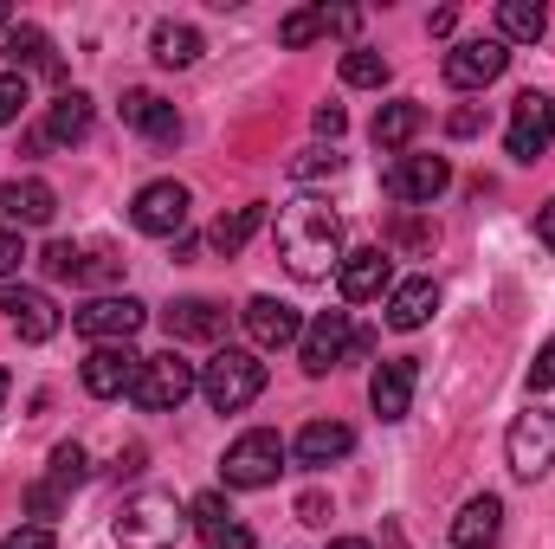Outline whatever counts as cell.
Returning a JSON list of instances; mask_svg holds the SVG:
<instances>
[{"mask_svg": "<svg viewBox=\"0 0 555 549\" xmlns=\"http://www.w3.org/2000/svg\"><path fill=\"white\" fill-rule=\"evenodd\" d=\"M39 266H46L52 278H78V272H85V253H78L72 240H52V246L39 253Z\"/></svg>", "mask_w": 555, "mask_h": 549, "instance_id": "cell-34", "label": "cell"}, {"mask_svg": "<svg viewBox=\"0 0 555 549\" xmlns=\"http://www.w3.org/2000/svg\"><path fill=\"white\" fill-rule=\"evenodd\" d=\"M317 33H323V7H297V13H284V20H278V46H291V52H297V46H310Z\"/></svg>", "mask_w": 555, "mask_h": 549, "instance_id": "cell-31", "label": "cell"}, {"mask_svg": "<svg viewBox=\"0 0 555 549\" xmlns=\"http://www.w3.org/2000/svg\"><path fill=\"white\" fill-rule=\"evenodd\" d=\"M414 388H420V356H395V362H382L369 375V408L382 413V420H408Z\"/></svg>", "mask_w": 555, "mask_h": 549, "instance_id": "cell-15", "label": "cell"}, {"mask_svg": "<svg viewBox=\"0 0 555 549\" xmlns=\"http://www.w3.org/2000/svg\"><path fill=\"white\" fill-rule=\"evenodd\" d=\"M343 85H362V91L388 85V59L369 52V46H349V52H343Z\"/></svg>", "mask_w": 555, "mask_h": 549, "instance_id": "cell-30", "label": "cell"}, {"mask_svg": "<svg viewBox=\"0 0 555 549\" xmlns=\"http://www.w3.org/2000/svg\"><path fill=\"white\" fill-rule=\"evenodd\" d=\"M188 188L181 181H149L137 201H130V220H137V233L149 240H181L188 233Z\"/></svg>", "mask_w": 555, "mask_h": 549, "instance_id": "cell-8", "label": "cell"}, {"mask_svg": "<svg viewBox=\"0 0 555 549\" xmlns=\"http://www.w3.org/2000/svg\"><path fill=\"white\" fill-rule=\"evenodd\" d=\"M162 323H168L175 343H220L227 336V310L214 297H181V304L162 310Z\"/></svg>", "mask_w": 555, "mask_h": 549, "instance_id": "cell-18", "label": "cell"}, {"mask_svg": "<svg viewBox=\"0 0 555 549\" xmlns=\"http://www.w3.org/2000/svg\"><path fill=\"white\" fill-rule=\"evenodd\" d=\"M194 388H201L194 362H181L175 349H162V356H142V375H137V388H130V401L142 413H168V408H181Z\"/></svg>", "mask_w": 555, "mask_h": 549, "instance_id": "cell-6", "label": "cell"}, {"mask_svg": "<svg viewBox=\"0 0 555 549\" xmlns=\"http://www.w3.org/2000/svg\"><path fill=\"white\" fill-rule=\"evenodd\" d=\"M85 478H91V459H85V446H78V439L52 446V485L65 491V485H85Z\"/></svg>", "mask_w": 555, "mask_h": 549, "instance_id": "cell-32", "label": "cell"}, {"mask_svg": "<svg viewBox=\"0 0 555 549\" xmlns=\"http://www.w3.org/2000/svg\"><path fill=\"white\" fill-rule=\"evenodd\" d=\"M504 65H511L504 39H459V46L446 52V85H452V91H485V85L504 78Z\"/></svg>", "mask_w": 555, "mask_h": 549, "instance_id": "cell-11", "label": "cell"}, {"mask_svg": "<svg viewBox=\"0 0 555 549\" xmlns=\"http://www.w3.org/2000/svg\"><path fill=\"white\" fill-rule=\"evenodd\" d=\"M284 439H278L272 426H253V433H240L233 446H227V459H220V478L233 485V491H266L278 472H284Z\"/></svg>", "mask_w": 555, "mask_h": 549, "instance_id": "cell-4", "label": "cell"}, {"mask_svg": "<svg viewBox=\"0 0 555 549\" xmlns=\"http://www.w3.org/2000/svg\"><path fill=\"white\" fill-rule=\"evenodd\" d=\"M426 26H433V33H439V39H446V33H452V26H459V13H452V7H439V13H433V20H426Z\"/></svg>", "mask_w": 555, "mask_h": 549, "instance_id": "cell-48", "label": "cell"}, {"mask_svg": "<svg viewBox=\"0 0 555 549\" xmlns=\"http://www.w3.org/2000/svg\"><path fill=\"white\" fill-rule=\"evenodd\" d=\"M227 518H233V511H227L220 491H201V498L188 505V524H194V531H214V524H227Z\"/></svg>", "mask_w": 555, "mask_h": 549, "instance_id": "cell-35", "label": "cell"}, {"mask_svg": "<svg viewBox=\"0 0 555 549\" xmlns=\"http://www.w3.org/2000/svg\"><path fill=\"white\" fill-rule=\"evenodd\" d=\"M7 26H13V13H7V7H0V33H7Z\"/></svg>", "mask_w": 555, "mask_h": 549, "instance_id": "cell-50", "label": "cell"}, {"mask_svg": "<svg viewBox=\"0 0 555 549\" xmlns=\"http://www.w3.org/2000/svg\"><path fill=\"white\" fill-rule=\"evenodd\" d=\"M349 343H356L349 310H317V317L304 323V336H297V362H304V375H330L336 362H349Z\"/></svg>", "mask_w": 555, "mask_h": 549, "instance_id": "cell-7", "label": "cell"}, {"mask_svg": "<svg viewBox=\"0 0 555 549\" xmlns=\"http://www.w3.org/2000/svg\"><path fill=\"white\" fill-rule=\"evenodd\" d=\"M336 168H343V155H336V149H297L291 181H323V175H336Z\"/></svg>", "mask_w": 555, "mask_h": 549, "instance_id": "cell-33", "label": "cell"}, {"mask_svg": "<svg viewBox=\"0 0 555 549\" xmlns=\"http://www.w3.org/2000/svg\"><path fill=\"white\" fill-rule=\"evenodd\" d=\"M555 142V98L543 91H524L517 104H511V130H504V149L517 155V162H543Z\"/></svg>", "mask_w": 555, "mask_h": 549, "instance_id": "cell-9", "label": "cell"}, {"mask_svg": "<svg viewBox=\"0 0 555 549\" xmlns=\"http://www.w3.org/2000/svg\"><path fill=\"white\" fill-rule=\"evenodd\" d=\"M0 52H7V65H39L46 78H59V59H52V39H46L39 26H7V39H0Z\"/></svg>", "mask_w": 555, "mask_h": 549, "instance_id": "cell-28", "label": "cell"}, {"mask_svg": "<svg viewBox=\"0 0 555 549\" xmlns=\"http://www.w3.org/2000/svg\"><path fill=\"white\" fill-rule=\"evenodd\" d=\"M7 388H13V382H7V369H0V401H7Z\"/></svg>", "mask_w": 555, "mask_h": 549, "instance_id": "cell-51", "label": "cell"}, {"mask_svg": "<svg viewBox=\"0 0 555 549\" xmlns=\"http://www.w3.org/2000/svg\"><path fill=\"white\" fill-rule=\"evenodd\" d=\"M504 459H511V472L517 478H550L555 472V413L543 401H530V408L511 420V433H504Z\"/></svg>", "mask_w": 555, "mask_h": 549, "instance_id": "cell-5", "label": "cell"}, {"mask_svg": "<svg viewBox=\"0 0 555 549\" xmlns=\"http://www.w3.org/2000/svg\"><path fill=\"white\" fill-rule=\"evenodd\" d=\"M330 549H375L369 537H330Z\"/></svg>", "mask_w": 555, "mask_h": 549, "instance_id": "cell-49", "label": "cell"}, {"mask_svg": "<svg viewBox=\"0 0 555 549\" xmlns=\"http://www.w3.org/2000/svg\"><path fill=\"white\" fill-rule=\"evenodd\" d=\"M543 388H555V336L537 349V362H530V395H543Z\"/></svg>", "mask_w": 555, "mask_h": 549, "instance_id": "cell-40", "label": "cell"}, {"mask_svg": "<svg viewBox=\"0 0 555 549\" xmlns=\"http://www.w3.org/2000/svg\"><path fill=\"white\" fill-rule=\"evenodd\" d=\"M59 505H65V491H59L52 478H39V485H26V511H33V518H59Z\"/></svg>", "mask_w": 555, "mask_h": 549, "instance_id": "cell-39", "label": "cell"}, {"mask_svg": "<svg viewBox=\"0 0 555 549\" xmlns=\"http://www.w3.org/2000/svg\"><path fill=\"white\" fill-rule=\"evenodd\" d=\"M124 124L149 142H181V111L155 91H124Z\"/></svg>", "mask_w": 555, "mask_h": 549, "instance_id": "cell-19", "label": "cell"}, {"mask_svg": "<svg viewBox=\"0 0 555 549\" xmlns=\"http://www.w3.org/2000/svg\"><path fill=\"white\" fill-rule=\"evenodd\" d=\"M504 537V498H465V511L452 518V549H491Z\"/></svg>", "mask_w": 555, "mask_h": 549, "instance_id": "cell-20", "label": "cell"}, {"mask_svg": "<svg viewBox=\"0 0 555 549\" xmlns=\"http://www.w3.org/2000/svg\"><path fill=\"white\" fill-rule=\"evenodd\" d=\"M395 246H408V253H433V246H439V227H426V220H395Z\"/></svg>", "mask_w": 555, "mask_h": 549, "instance_id": "cell-36", "label": "cell"}, {"mask_svg": "<svg viewBox=\"0 0 555 549\" xmlns=\"http://www.w3.org/2000/svg\"><path fill=\"white\" fill-rule=\"evenodd\" d=\"M0 310H7V323L20 330V343H52V336H59V304H52L46 291H33V284H7V291H0Z\"/></svg>", "mask_w": 555, "mask_h": 549, "instance_id": "cell-14", "label": "cell"}, {"mask_svg": "<svg viewBox=\"0 0 555 549\" xmlns=\"http://www.w3.org/2000/svg\"><path fill=\"white\" fill-rule=\"evenodd\" d=\"M297 518H304V524H330V505L310 491V498H297Z\"/></svg>", "mask_w": 555, "mask_h": 549, "instance_id": "cell-45", "label": "cell"}, {"mask_svg": "<svg viewBox=\"0 0 555 549\" xmlns=\"http://www.w3.org/2000/svg\"><path fill=\"white\" fill-rule=\"evenodd\" d=\"M20 266H26V246H20V233L0 227V278H13Z\"/></svg>", "mask_w": 555, "mask_h": 549, "instance_id": "cell-41", "label": "cell"}, {"mask_svg": "<svg viewBox=\"0 0 555 549\" xmlns=\"http://www.w3.org/2000/svg\"><path fill=\"white\" fill-rule=\"evenodd\" d=\"M349 446H356V433L343 426V420H310L297 439H291V452H297V465H336V459H349Z\"/></svg>", "mask_w": 555, "mask_h": 549, "instance_id": "cell-21", "label": "cell"}, {"mask_svg": "<svg viewBox=\"0 0 555 549\" xmlns=\"http://www.w3.org/2000/svg\"><path fill=\"white\" fill-rule=\"evenodd\" d=\"M356 26H362V13H356V7H323V33H343V39H349Z\"/></svg>", "mask_w": 555, "mask_h": 549, "instance_id": "cell-43", "label": "cell"}, {"mask_svg": "<svg viewBox=\"0 0 555 549\" xmlns=\"http://www.w3.org/2000/svg\"><path fill=\"white\" fill-rule=\"evenodd\" d=\"M52 142H85L91 137V98L85 91H59V104L46 111V124H39Z\"/></svg>", "mask_w": 555, "mask_h": 549, "instance_id": "cell-27", "label": "cell"}, {"mask_svg": "<svg viewBox=\"0 0 555 549\" xmlns=\"http://www.w3.org/2000/svg\"><path fill=\"white\" fill-rule=\"evenodd\" d=\"M240 323H246L253 349H291V343L304 336V317H297L284 297H253V304L240 310Z\"/></svg>", "mask_w": 555, "mask_h": 549, "instance_id": "cell-16", "label": "cell"}, {"mask_svg": "<svg viewBox=\"0 0 555 549\" xmlns=\"http://www.w3.org/2000/svg\"><path fill=\"white\" fill-rule=\"evenodd\" d=\"M201 395L214 413H240L266 395V362L253 349H214V362L201 369Z\"/></svg>", "mask_w": 555, "mask_h": 549, "instance_id": "cell-3", "label": "cell"}, {"mask_svg": "<svg viewBox=\"0 0 555 549\" xmlns=\"http://www.w3.org/2000/svg\"><path fill=\"white\" fill-rule=\"evenodd\" d=\"M317 130H323L330 142L343 137V130H349V117H343V104H317Z\"/></svg>", "mask_w": 555, "mask_h": 549, "instance_id": "cell-44", "label": "cell"}, {"mask_svg": "<svg viewBox=\"0 0 555 549\" xmlns=\"http://www.w3.org/2000/svg\"><path fill=\"white\" fill-rule=\"evenodd\" d=\"M266 227V201H246V207H233V214H220L214 227H207V246L220 253V259H233V253H246V240Z\"/></svg>", "mask_w": 555, "mask_h": 549, "instance_id": "cell-25", "label": "cell"}, {"mask_svg": "<svg viewBox=\"0 0 555 549\" xmlns=\"http://www.w3.org/2000/svg\"><path fill=\"white\" fill-rule=\"evenodd\" d=\"M537 240H543V246L555 253V201L543 207V214H537Z\"/></svg>", "mask_w": 555, "mask_h": 549, "instance_id": "cell-47", "label": "cell"}, {"mask_svg": "<svg viewBox=\"0 0 555 549\" xmlns=\"http://www.w3.org/2000/svg\"><path fill=\"white\" fill-rule=\"evenodd\" d=\"M543 33H550V7H543V0H504V7H498V39H504V46H511V39H517V46H537Z\"/></svg>", "mask_w": 555, "mask_h": 549, "instance_id": "cell-26", "label": "cell"}, {"mask_svg": "<svg viewBox=\"0 0 555 549\" xmlns=\"http://www.w3.org/2000/svg\"><path fill=\"white\" fill-rule=\"evenodd\" d=\"M446 188H452V162L446 155H395V168H388V194L408 201V207L439 201Z\"/></svg>", "mask_w": 555, "mask_h": 549, "instance_id": "cell-12", "label": "cell"}, {"mask_svg": "<svg viewBox=\"0 0 555 549\" xmlns=\"http://www.w3.org/2000/svg\"><path fill=\"white\" fill-rule=\"evenodd\" d=\"M142 323H149V304H137V297H91V304L72 317V330H78L85 343H130Z\"/></svg>", "mask_w": 555, "mask_h": 549, "instance_id": "cell-10", "label": "cell"}, {"mask_svg": "<svg viewBox=\"0 0 555 549\" xmlns=\"http://www.w3.org/2000/svg\"><path fill=\"white\" fill-rule=\"evenodd\" d=\"M433 310H439L433 278H408V284L388 291V330H420V323H433Z\"/></svg>", "mask_w": 555, "mask_h": 549, "instance_id": "cell-23", "label": "cell"}, {"mask_svg": "<svg viewBox=\"0 0 555 549\" xmlns=\"http://www.w3.org/2000/svg\"><path fill=\"white\" fill-rule=\"evenodd\" d=\"M0 549H59V544H52V531H46V524H26V531H13Z\"/></svg>", "mask_w": 555, "mask_h": 549, "instance_id": "cell-42", "label": "cell"}, {"mask_svg": "<svg viewBox=\"0 0 555 549\" xmlns=\"http://www.w3.org/2000/svg\"><path fill=\"white\" fill-rule=\"evenodd\" d=\"M20 111H26V78L0 72V124H20Z\"/></svg>", "mask_w": 555, "mask_h": 549, "instance_id": "cell-37", "label": "cell"}, {"mask_svg": "<svg viewBox=\"0 0 555 549\" xmlns=\"http://www.w3.org/2000/svg\"><path fill=\"white\" fill-rule=\"evenodd\" d=\"M420 124H426V111H420L414 98H395V104H382V111H375V130H369V137H375V149L401 155V149L420 137Z\"/></svg>", "mask_w": 555, "mask_h": 549, "instance_id": "cell-24", "label": "cell"}, {"mask_svg": "<svg viewBox=\"0 0 555 549\" xmlns=\"http://www.w3.org/2000/svg\"><path fill=\"white\" fill-rule=\"evenodd\" d=\"M155 59H162V65H175V72H181V65H194V59H201V33H194V26H181V20H162V26H155Z\"/></svg>", "mask_w": 555, "mask_h": 549, "instance_id": "cell-29", "label": "cell"}, {"mask_svg": "<svg viewBox=\"0 0 555 549\" xmlns=\"http://www.w3.org/2000/svg\"><path fill=\"white\" fill-rule=\"evenodd\" d=\"M0 207H7V220H20V227H46V220L59 214V194H52V181L26 175V181H7V188H0Z\"/></svg>", "mask_w": 555, "mask_h": 549, "instance_id": "cell-22", "label": "cell"}, {"mask_svg": "<svg viewBox=\"0 0 555 549\" xmlns=\"http://www.w3.org/2000/svg\"><path fill=\"white\" fill-rule=\"evenodd\" d=\"M201 544H207V549H253V531H246L240 518H227V524H214V531H201Z\"/></svg>", "mask_w": 555, "mask_h": 549, "instance_id": "cell-38", "label": "cell"}, {"mask_svg": "<svg viewBox=\"0 0 555 549\" xmlns=\"http://www.w3.org/2000/svg\"><path fill=\"white\" fill-rule=\"evenodd\" d=\"M142 375V356L130 343H98L91 356H85V395H98V401H117V395H130Z\"/></svg>", "mask_w": 555, "mask_h": 549, "instance_id": "cell-13", "label": "cell"}, {"mask_svg": "<svg viewBox=\"0 0 555 549\" xmlns=\"http://www.w3.org/2000/svg\"><path fill=\"white\" fill-rule=\"evenodd\" d=\"M181 531H188V511L175 505V491H137L111 524V537L124 549H175Z\"/></svg>", "mask_w": 555, "mask_h": 549, "instance_id": "cell-2", "label": "cell"}, {"mask_svg": "<svg viewBox=\"0 0 555 549\" xmlns=\"http://www.w3.org/2000/svg\"><path fill=\"white\" fill-rule=\"evenodd\" d=\"M388 278H395V266H388V253H382V246H356V253H343V266H336V284H343V297H349V304L382 297V291H388Z\"/></svg>", "mask_w": 555, "mask_h": 549, "instance_id": "cell-17", "label": "cell"}, {"mask_svg": "<svg viewBox=\"0 0 555 549\" xmlns=\"http://www.w3.org/2000/svg\"><path fill=\"white\" fill-rule=\"evenodd\" d=\"M478 130H485L478 111H452V137H478Z\"/></svg>", "mask_w": 555, "mask_h": 549, "instance_id": "cell-46", "label": "cell"}, {"mask_svg": "<svg viewBox=\"0 0 555 549\" xmlns=\"http://www.w3.org/2000/svg\"><path fill=\"white\" fill-rule=\"evenodd\" d=\"M278 259H284V272L304 278V284H317V278H330L343 266V220L330 214V201H317V194H297L291 207H278Z\"/></svg>", "mask_w": 555, "mask_h": 549, "instance_id": "cell-1", "label": "cell"}]
</instances>
